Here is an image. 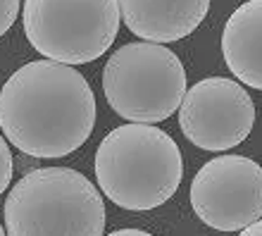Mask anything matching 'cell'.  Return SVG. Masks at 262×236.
<instances>
[{
  "label": "cell",
  "mask_w": 262,
  "mask_h": 236,
  "mask_svg": "<svg viewBox=\"0 0 262 236\" xmlns=\"http://www.w3.org/2000/svg\"><path fill=\"white\" fill-rule=\"evenodd\" d=\"M96 126V96L72 65L34 60L0 91V129L31 158H64L89 141Z\"/></svg>",
  "instance_id": "1"
},
{
  "label": "cell",
  "mask_w": 262,
  "mask_h": 236,
  "mask_svg": "<svg viewBox=\"0 0 262 236\" xmlns=\"http://www.w3.org/2000/svg\"><path fill=\"white\" fill-rule=\"evenodd\" d=\"M184 174L174 139L152 124H122L96 151L98 186L124 210H152L177 194Z\"/></svg>",
  "instance_id": "2"
},
{
  "label": "cell",
  "mask_w": 262,
  "mask_h": 236,
  "mask_svg": "<svg viewBox=\"0 0 262 236\" xmlns=\"http://www.w3.org/2000/svg\"><path fill=\"white\" fill-rule=\"evenodd\" d=\"M7 236H103L105 203L89 177L72 167L24 174L5 201Z\"/></svg>",
  "instance_id": "3"
},
{
  "label": "cell",
  "mask_w": 262,
  "mask_h": 236,
  "mask_svg": "<svg viewBox=\"0 0 262 236\" xmlns=\"http://www.w3.org/2000/svg\"><path fill=\"white\" fill-rule=\"evenodd\" d=\"M186 70L179 55L160 43H126L103 67V93L119 117L155 124L181 108Z\"/></svg>",
  "instance_id": "4"
},
{
  "label": "cell",
  "mask_w": 262,
  "mask_h": 236,
  "mask_svg": "<svg viewBox=\"0 0 262 236\" xmlns=\"http://www.w3.org/2000/svg\"><path fill=\"white\" fill-rule=\"evenodd\" d=\"M117 0H24L21 24L46 60L86 65L107 53L119 31Z\"/></svg>",
  "instance_id": "5"
},
{
  "label": "cell",
  "mask_w": 262,
  "mask_h": 236,
  "mask_svg": "<svg viewBox=\"0 0 262 236\" xmlns=\"http://www.w3.org/2000/svg\"><path fill=\"white\" fill-rule=\"evenodd\" d=\"M193 212L217 231H243L262 220V165L243 155H220L191 181Z\"/></svg>",
  "instance_id": "6"
},
{
  "label": "cell",
  "mask_w": 262,
  "mask_h": 236,
  "mask_svg": "<svg viewBox=\"0 0 262 236\" xmlns=\"http://www.w3.org/2000/svg\"><path fill=\"white\" fill-rule=\"evenodd\" d=\"M255 124V105L238 81L224 77L200 79L186 91L179 126L193 146L224 153L248 139Z\"/></svg>",
  "instance_id": "7"
},
{
  "label": "cell",
  "mask_w": 262,
  "mask_h": 236,
  "mask_svg": "<svg viewBox=\"0 0 262 236\" xmlns=\"http://www.w3.org/2000/svg\"><path fill=\"white\" fill-rule=\"evenodd\" d=\"M131 34L148 43H172L193 34L205 19L210 0H117Z\"/></svg>",
  "instance_id": "8"
},
{
  "label": "cell",
  "mask_w": 262,
  "mask_h": 236,
  "mask_svg": "<svg viewBox=\"0 0 262 236\" xmlns=\"http://www.w3.org/2000/svg\"><path fill=\"white\" fill-rule=\"evenodd\" d=\"M222 55L243 86L262 91V0L234 10L222 34Z\"/></svg>",
  "instance_id": "9"
},
{
  "label": "cell",
  "mask_w": 262,
  "mask_h": 236,
  "mask_svg": "<svg viewBox=\"0 0 262 236\" xmlns=\"http://www.w3.org/2000/svg\"><path fill=\"white\" fill-rule=\"evenodd\" d=\"M12 169H14L12 151H10L7 141L3 139V134H0V194L10 186V181H12Z\"/></svg>",
  "instance_id": "10"
},
{
  "label": "cell",
  "mask_w": 262,
  "mask_h": 236,
  "mask_svg": "<svg viewBox=\"0 0 262 236\" xmlns=\"http://www.w3.org/2000/svg\"><path fill=\"white\" fill-rule=\"evenodd\" d=\"M19 14V0H0V36L12 29L14 19Z\"/></svg>",
  "instance_id": "11"
},
{
  "label": "cell",
  "mask_w": 262,
  "mask_h": 236,
  "mask_svg": "<svg viewBox=\"0 0 262 236\" xmlns=\"http://www.w3.org/2000/svg\"><path fill=\"white\" fill-rule=\"evenodd\" d=\"M107 236H152L143 229H117V231H110Z\"/></svg>",
  "instance_id": "12"
},
{
  "label": "cell",
  "mask_w": 262,
  "mask_h": 236,
  "mask_svg": "<svg viewBox=\"0 0 262 236\" xmlns=\"http://www.w3.org/2000/svg\"><path fill=\"white\" fill-rule=\"evenodd\" d=\"M238 236H262V220H257L255 224H250V227H246V229H243Z\"/></svg>",
  "instance_id": "13"
},
{
  "label": "cell",
  "mask_w": 262,
  "mask_h": 236,
  "mask_svg": "<svg viewBox=\"0 0 262 236\" xmlns=\"http://www.w3.org/2000/svg\"><path fill=\"white\" fill-rule=\"evenodd\" d=\"M0 236H7V231L3 229V224H0Z\"/></svg>",
  "instance_id": "14"
}]
</instances>
